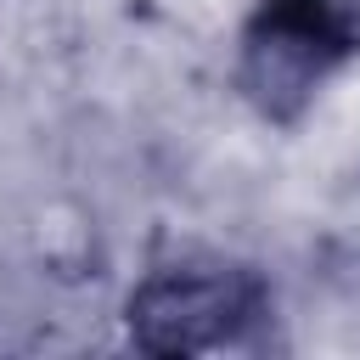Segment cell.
I'll list each match as a JSON object with an SVG mask.
<instances>
[{
	"mask_svg": "<svg viewBox=\"0 0 360 360\" xmlns=\"http://www.w3.org/2000/svg\"><path fill=\"white\" fill-rule=\"evenodd\" d=\"M354 51L360 0H259L236 39V84L264 118L292 124Z\"/></svg>",
	"mask_w": 360,
	"mask_h": 360,
	"instance_id": "6da1fadb",
	"label": "cell"
},
{
	"mask_svg": "<svg viewBox=\"0 0 360 360\" xmlns=\"http://www.w3.org/2000/svg\"><path fill=\"white\" fill-rule=\"evenodd\" d=\"M129 338L146 354H214L236 349L264 321V281L225 259L158 264L129 292Z\"/></svg>",
	"mask_w": 360,
	"mask_h": 360,
	"instance_id": "7a4b0ae2",
	"label": "cell"
}]
</instances>
